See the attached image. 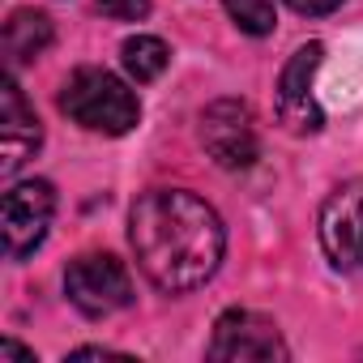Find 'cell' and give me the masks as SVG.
Returning <instances> with one entry per match:
<instances>
[{
  "label": "cell",
  "mask_w": 363,
  "mask_h": 363,
  "mask_svg": "<svg viewBox=\"0 0 363 363\" xmlns=\"http://www.w3.org/2000/svg\"><path fill=\"white\" fill-rule=\"evenodd\" d=\"M128 244L141 274L167 291L184 295L206 286L227 252V227L210 201L184 189H150L128 214Z\"/></svg>",
  "instance_id": "obj_1"
},
{
  "label": "cell",
  "mask_w": 363,
  "mask_h": 363,
  "mask_svg": "<svg viewBox=\"0 0 363 363\" xmlns=\"http://www.w3.org/2000/svg\"><path fill=\"white\" fill-rule=\"evenodd\" d=\"M60 111H65L73 124H82V128H90V133H107V137H124V133L141 120L137 94H133L116 73L94 69V65L77 69V73L65 82V90H60Z\"/></svg>",
  "instance_id": "obj_2"
},
{
  "label": "cell",
  "mask_w": 363,
  "mask_h": 363,
  "mask_svg": "<svg viewBox=\"0 0 363 363\" xmlns=\"http://www.w3.org/2000/svg\"><path fill=\"white\" fill-rule=\"evenodd\" d=\"M65 295L77 312L103 320V316H116L133 303V278H128V265L116 261L111 252H86L77 261H69L65 269Z\"/></svg>",
  "instance_id": "obj_3"
},
{
  "label": "cell",
  "mask_w": 363,
  "mask_h": 363,
  "mask_svg": "<svg viewBox=\"0 0 363 363\" xmlns=\"http://www.w3.org/2000/svg\"><path fill=\"white\" fill-rule=\"evenodd\" d=\"M201 145L223 171H248L261 154L252 107L244 99H214L201 111Z\"/></svg>",
  "instance_id": "obj_4"
},
{
  "label": "cell",
  "mask_w": 363,
  "mask_h": 363,
  "mask_svg": "<svg viewBox=\"0 0 363 363\" xmlns=\"http://www.w3.org/2000/svg\"><path fill=\"white\" fill-rule=\"evenodd\" d=\"M56 214V189L48 179H22L5 193V206H0V227H5V252L13 261L30 257L52 227Z\"/></svg>",
  "instance_id": "obj_5"
},
{
  "label": "cell",
  "mask_w": 363,
  "mask_h": 363,
  "mask_svg": "<svg viewBox=\"0 0 363 363\" xmlns=\"http://www.w3.org/2000/svg\"><path fill=\"white\" fill-rule=\"evenodd\" d=\"M206 354L227 359V363H235V359H261V363L265 359H291L278 325L261 312H248V308H231L214 320V337H210Z\"/></svg>",
  "instance_id": "obj_6"
},
{
  "label": "cell",
  "mask_w": 363,
  "mask_h": 363,
  "mask_svg": "<svg viewBox=\"0 0 363 363\" xmlns=\"http://www.w3.org/2000/svg\"><path fill=\"white\" fill-rule=\"evenodd\" d=\"M320 248L333 269H363V184H342L320 206Z\"/></svg>",
  "instance_id": "obj_7"
},
{
  "label": "cell",
  "mask_w": 363,
  "mask_h": 363,
  "mask_svg": "<svg viewBox=\"0 0 363 363\" xmlns=\"http://www.w3.org/2000/svg\"><path fill=\"white\" fill-rule=\"evenodd\" d=\"M320 60H325V48L320 43H303L291 60H286V69H282V77H278V94H274V107H278V124H286L291 133H320V124H325V111H320V103H316V94H312V82H316V69H320Z\"/></svg>",
  "instance_id": "obj_8"
},
{
  "label": "cell",
  "mask_w": 363,
  "mask_h": 363,
  "mask_svg": "<svg viewBox=\"0 0 363 363\" xmlns=\"http://www.w3.org/2000/svg\"><path fill=\"white\" fill-rule=\"evenodd\" d=\"M43 145V124L35 116V107L26 103L22 86L13 82V73L0 86V171L5 175H18V167L26 158H35V150Z\"/></svg>",
  "instance_id": "obj_9"
},
{
  "label": "cell",
  "mask_w": 363,
  "mask_h": 363,
  "mask_svg": "<svg viewBox=\"0 0 363 363\" xmlns=\"http://www.w3.org/2000/svg\"><path fill=\"white\" fill-rule=\"evenodd\" d=\"M52 18L39 13V9H18L9 22H5V56H9V69L18 65H30L39 60L48 48H52Z\"/></svg>",
  "instance_id": "obj_10"
},
{
  "label": "cell",
  "mask_w": 363,
  "mask_h": 363,
  "mask_svg": "<svg viewBox=\"0 0 363 363\" xmlns=\"http://www.w3.org/2000/svg\"><path fill=\"white\" fill-rule=\"evenodd\" d=\"M120 60H124V69H128L133 82H154V77H162V69L171 65V52H167V43L154 39V35H133V39H124Z\"/></svg>",
  "instance_id": "obj_11"
},
{
  "label": "cell",
  "mask_w": 363,
  "mask_h": 363,
  "mask_svg": "<svg viewBox=\"0 0 363 363\" xmlns=\"http://www.w3.org/2000/svg\"><path fill=\"white\" fill-rule=\"evenodd\" d=\"M227 5V13H231V22L244 30V35H269L274 30V22H278V13H274V0H223Z\"/></svg>",
  "instance_id": "obj_12"
},
{
  "label": "cell",
  "mask_w": 363,
  "mask_h": 363,
  "mask_svg": "<svg viewBox=\"0 0 363 363\" xmlns=\"http://www.w3.org/2000/svg\"><path fill=\"white\" fill-rule=\"evenodd\" d=\"M99 9L116 22H141L150 13V0H99Z\"/></svg>",
  "instance_id": "obj_13"
},
{
  "label": "cell",
  "mask_w": 363,
  "mask_h": 363,
  "mask_svg": "<svg viewBox=\"0 0 363 363\" xmlns=\"http://www.w3.org/2000/svg\"><path fill=\"white\" fill-rule=\"evenodd\" d=\"M286 5L295 9V13H308V18H320V13H333L342 0H286Z\"/></svg>",
  "instance_id": "obj_14"
},
{
  "label": "cell",
  "mask_w": 363,
  "mask_h": 363,
  "mask_svg": "<svg viewBox=\"0 0 363 363\" xmlns=\"http://www.w3.org/2000/svg\"><path fill=\"white\" fill-rule=\"evenodd\" d=\"M5 359H26V363H35V350H26V346H18L13 337H5V342H0V363H5Z\"/></svg>",
  "instance_id": "obj_15"
},
{
  "label": "cell",
  "mask_w": 363,
  "mask_h": 363,
  "mask_svg": "<svg viewBox=\"0 0 363 363\" xmlns=\"http://www.w3.org/2000/svg\"><path fill=\"white\" fill-rule=\"evenodd\" d=\"M69 359H124L120 350H107V346H82V350H73Z\"/></svg>",
  "instance_id": "obj_16"
}]
</instances>
